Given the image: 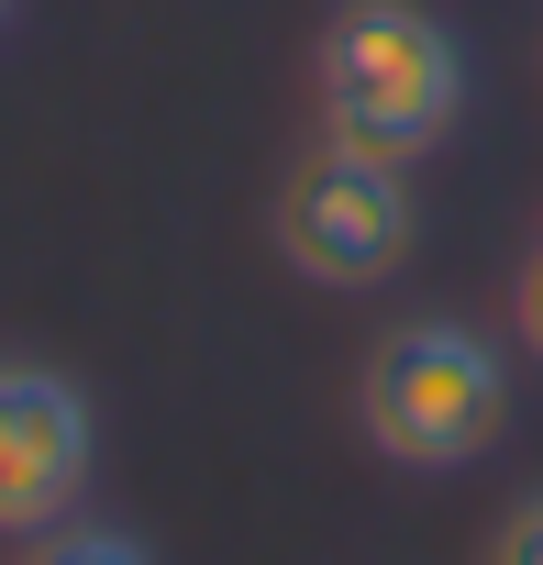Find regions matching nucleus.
Wrapping results in <instances>:
<instances>
[{"label":"nucleus","instance_id":"obj_4","mask_svg":"<svg viewBox=\"0 0 543 565\" xmlns=\"http://www.w3.org/2000/svg\"><path fill=\"white\" fill-rule=\"evenodd\" d=\"M100 477V411L78 377L0 355V543H34L56 521H78Z\"/></svg>","mask_w":543,"mask_h":565},{"label":"nucleus","instance_id":"obj_6","mask_svg":"<svg viewBox=\"0 0 543 565\" xmlns=\"http://www.w3.org/2000/svg\"><path fill=\"white\" fill-rule=\"evenodd\" d=\"M488 565H543V488L499 521V543H488Z\"/></svg>","mask_w":543,"mask_h":565},{"label":"nucleus","instance_id":"obj_3","mask_svg":"<svg viewBox=\"0 0 543 565\" xmlns=\"http://www.w3.org/2000/svg\"><path fill=\"white\" fill-rule=\"evenodd\" d=\"M266 233H278V255L311 277V289H377V277H400L411 244H422V200H411L400 156L322 134L311 156H289Z\"/></svg>","mask_w":543,"mask_h":565},{"label":"nucleus","instance_id":"obj_1","mask_svg":"<svg viewBox=\"0 0 543 565\" xmlns=\"http://www.w3.org/2000/svg\"><path fill=\"white\" fill-rule=\"evenodd\" d=\"M311 89H322V134L377 145V156L411 167L466 111V45L444 34V12H422V0H333Z\"/></svg>","mask_w":543,"mask_h":565},{"label":"nucleus","instance_id":"obj_2","mask_svg":"<svg viewBox=\"0 0 543 565\" xmlns=\"http://www.w3.org/2000/svg\"><path fill=\"white\" fill-rule=\"evenodd\" d=\"M355 422L388 466L411 477H455L499 444L510 422V355L477 333V322H400L377 333V355L355 366Z\"/></svg>","mask_w":543,"mask_h":565},{"label":"nucleus","instance_id":"obj_8","mask_svg":"<svg viewBox=\"0 0 543 565\" xmlns=\"http://www.w3.org/2000/svg\"><path fill=\"white\" fill-rule=\"evenodd\" d=\"M0 23H12V0H0Z\"/></svg>","mask_w":543,"mask_h":565},{"label":"nucleus","instance_id":"obj_5","mask_svg":"<svg viewBox=\"0 0 543 565\" xmlns=\"http://www.w3.org/2000/svg\"><path fill=\"white\" fill-rule=\"evenodd\" d=\"M23 565H156V554H145V532H123V521H56V532H34Z\"/></svg>","mask_w":543,"mask_h":565},{"label":"nucleus","instance_id":"obj_7","mask_svg":"<svg viewBox=\"0 0 543 565\" xmlns=\"http://www.w3.org/2000/svg\"><path fill=\"white\" fill-rule=\"evenodd\" d=\"M510 322H521V344L543 355V244H532V266H521V289H510Z\"/></svg>","mask_w":543,"mask_h":565}]
</instances>
